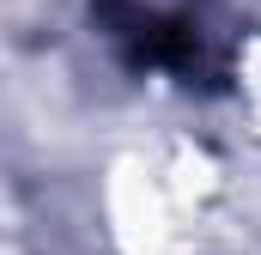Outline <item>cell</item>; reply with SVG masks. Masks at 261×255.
Masks as SVG:
<instances>
[{
  "label": "cell",
  "instance_id": "cell-1",
  "mask_svg": "<svg viewBox=\"0 0 261 255\" xmlns=\"http://www.w3.org/2000/svg\"><path fill=\"white\" fill-rule=\"evenodd\" d=\"M97 18L128 49L134 67H158V73H182V79L219 67L206 0H97Z\"/></svg>",
  "mask_w": 261,
  "mask_h": 255
}]
</instances>
